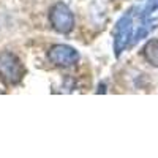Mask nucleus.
Masks as SVG:
<instances>
[{"label":"nucleus","instance_id":"obj_2","mask_svg":"<svg viewBox=\"0 0 158 158\" xmlns=\"http://www.w3.org/2000/svg\"><path fill=\"white\" fill-rule=\"evenodd\" d=\"M133 11H127L125 15L117 21L115 27L112 30V36H114V52L118 57L122 52L127 49V46L131 43V36H133Z\"/></svg>","mask_w":158,"mask_h":158},{"label":"nucleus","instance_id":"obj_6","mask_svg":"<svg viewBox=\"0 0 158 158\" xmlns=\"http://www.w3.org/2000/svg\"><path fill=\"white\" fill-rule=\"evenodd\" d=\"M144 59H146L152 67L158 68V38H153L150 41H147V44L142 49Z\"/></svg>","mask_w":158,"mask_h":158},{"label":"nucleus","instance_id":"obj_3","mask_svg":"<svg viewBox=\"0 0 158 158\" xmlns=\"http://www.w3.org/2000/svg\"><path fill=\"white\" fill-rule=\"evenodd\" d=\"M49 22L52 29L59 33H70L74 27V15L73 11L62 2L56 3L49 11Z\"/></svg>","mask_w":158,"mask_h":158},{"label":"nucleus","instance_id":"obj_5","mask_svg":"<svg viewBox=\"0 0 158 158\" xmlns=\"http://www.w3.org/2000/svg\"><path fill=\"white\" fill-rule=\"evenodd\" d=\"M156 27H158V19H144V21H141V25L133 32V36H131V43L130 44L139 43L142 38H146Z\"/></svg>","mask_w":158,"mask_h":158},{"label":"nucleus","instance_id":"obj_1","mask_svg":"<svg viewBox=\"0 0 158 158\" xmlns=\"http://www.w3.org/2000/svg\"><path fill=\"white\" fill-rule=\"evenodd\" d=\"M24 65L10 51L0 52V79L6 85H18L24 77Z\"/></svg>","mask_w":158,"mask_h":158},{"label":"nucleus","instance_id":"obj_4","mask_svg":"<svg viewBox=\"0 0 158 158\" xmlns=\"http://www.w3.org/2000/svg\"><path fill=\"white\" fill-rule=\"evenodd\" d=\"M48 59L56 67L67 68V67H73L74 63H77L79 52L68 44H56L49 49Z\"/></svg>","mask_w":158,"mask_h":158}]
</instances>
